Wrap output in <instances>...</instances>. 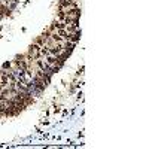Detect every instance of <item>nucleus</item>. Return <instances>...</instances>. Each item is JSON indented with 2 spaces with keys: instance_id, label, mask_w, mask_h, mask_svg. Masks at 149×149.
<instances>
[{
  "instance_id": "obj_1",
  "label": "nucleus",
  "mask_w": 149,
  "mask_h": 149,
  "mask_svg": "<svg viewBox=\"0 0 149 149\" xmlns=\"http://www.w3.org/2000/svg\"><path fill=\"white\" fill-rule=\"evenodd\" d=\"M39 51H40V45H39V43H34V45H31V46H30L27 57H30L31 60H34V58L39 57Z\"/></svg>"
}]
</instances>
